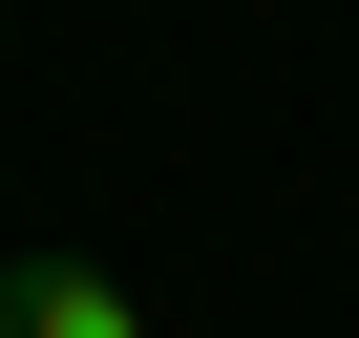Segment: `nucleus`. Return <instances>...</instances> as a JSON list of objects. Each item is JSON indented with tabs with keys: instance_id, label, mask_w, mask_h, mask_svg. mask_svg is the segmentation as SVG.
Here are the masks:
<instances>
[{
	"instance_id": "f257e3e1",
	"label": "nucleus",
	"mask_w": 359,
	"mask_h": 338,
	"mask_svg": "<svg viewBox=\"0 0 359 338\" xmlns=\"http://www.w3.org/2000/svg\"><path fill=\"white\" fill-rule=\"evenodd\" d=\"M0 338H148V317H127L85 254H0Z\"/></svg>"
}]
</instances>
